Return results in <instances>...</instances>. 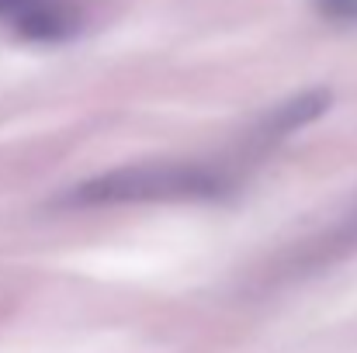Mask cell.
<instances>
[{
  "label": "cell",
  "instance_id": "1",
  "mask_svg": "<svg viewBox=\"0 0 357 353\" xmlns=\"http://www.w3.org/2000/svg\"><path fill=\"white\" fill-rule=\"evenodd\" d=\"M226 191V180L195 163H139L119 166L80 184L73 205H139V201H212Z\"/></svg>",
  "mask_w": 357,
  "mask_h": 353
},
{
  "label": "cell",
  "instance_id": "2",
  "mask_svg": "<svg viewBox=\"0 0 357 353\" xmlns=\"http://www.w3.org/2000/svg\"><path fill=\"white\" fill-rule=\"evenodd\" d=\"M0 24L28 42H59L80 28L73 0H0Z\"/></svg>",
  "mask_w": 357,
  "mask_h": 353
},
{
  "label": "cell",
  "instance_id": "3",
  "mask_svg": "<svg viewBox=\"0 0 357 353\" xmlns=\"http://www.w3.org/2000/svg\"><path fill=\"white\" fill-rule=\"evenodd\" d=\"M319 10L333 21H354L357 24V0H316Z\"/></svg>",
  "mask_w": 357,
  "mask_h": 353
}]
</instances>
